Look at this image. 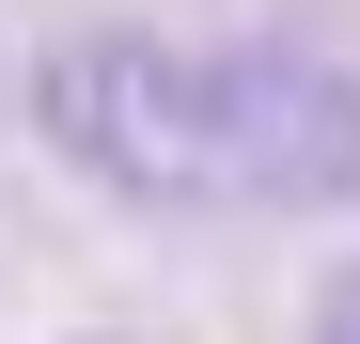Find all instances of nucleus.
<instances>
[{
  "label": "nucleus",
  "mask_w": 360,
  "mask_h": 344,
  "mask_svg": "<svg viewBox=\"0 0 360 344\" xmlns=\"http://www.w3.org/2000/svg\"><path fill=\"white\" fill-rule=\"evenodd\" d=\"M94 344H157V329H94Z\"/></svg>",
  "instance_id": "20e7f679"
},
{
  "label": "nucleus",
  "mask_w": 360,
  "mask_h": 344,
  "mask_svg": "<svg viewBox=\"0 0 360 344\" xmlns=\"http://www.w3.org/2000/svg\"><path fill=\"white\" fill-rule=\"evenodd\" d=\"M204 94H219V204H345L360 188V79L297 32L251 47H204Z\"/></svg>",
  "instance_id": "f03ea898"
},
{
  "label": "nucleus",
  "mask_w": 360,
  "mask_h": 344,
  "mask_svg": "<svg viewBox=\"0 0 360 344\" xmlns=\"http://www.w3.org/2000/svg\"><path fill=\"white\" fill-rule=\"evenodd\" d=\"M47 141H63L94 188L126 204H219V94H204V47L172 32H63L47 47Z\"/></svg>",
  "instance_id": "f257e3e1"
},
{
  "label": "nucleus",
  "mask_w": 360,
  "mask_h": 344,
  "mask_svg": "<svg viewBox=\"0 0 360 344\" xmlns=\"http://www.w3.org/2000/svg\"><path fill=\"white\" fill-rule=\"evenodd\" d=\"M314 344H360V266H345L329 298H314Z\"/></svg>",
  "instance_id": "7ed1b4c3"
}]
</instances>
